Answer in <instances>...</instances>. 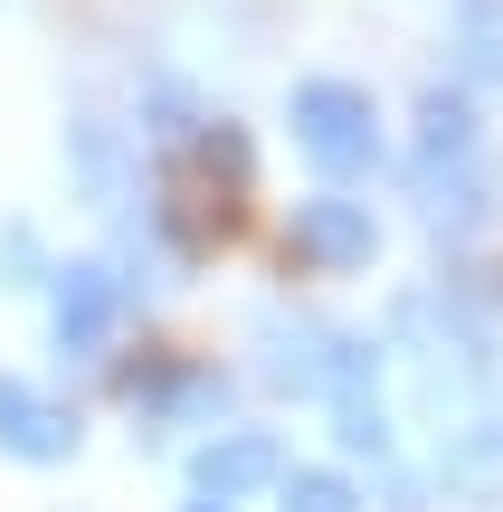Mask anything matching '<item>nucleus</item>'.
I'll return each instance as SVG.
<instances>
[{
  "label": "nucleus",
  "instance_id": "nucleus-1",
  "mask_svg": "<svg viewBox=\"0 0 503 512\" xmlns=\"http://www.w3.org/2000/svg\"><path fill=\"white\" fill-rule=\"evenodd\" d=\"M295 143L314 152V171H333V181L371 171V152H380V114H371V95L342 86V76L295 86Z\"/></svg>",
  "mask_w": 503,
  "mask_h": 512
},
{
  "label": "nucleus",
  "instance_id": "nucleus-2",
  "mask_svg": "<svg viewBox=\"0 0 503 512\" xmlns=\"http://www.w3.org/2000/svg\"><path fill=\"white\" fill-rule=\"evenodd\" d=\"M380 228L361 200H304L295 209V256H314V266H371Z\"/></svg>",
  "mask_w": 503,
  "mask_h": 512
},
{
  "label": "nucleus",
  "instance_id": "nucleus-3",
  "mask_svg": "<svg viewBox=\"0 0 503 512\" xmlns=\"http://www.w3.org/2000/svg\"><path fill=\"white\" fill-rule=\"evenodd\" d=\"M0 446L29 456V465H57V456H76V418L48 408L29 380H0Z\"/></svg>",
  "mask_w": 503,
  "mask_h": 512
},
{
  "label": "nucleus",
  "instance_id": "nucleus-4",
  "mask_svg": "<svg viewBox=\"0 0 503 512\" xmlns=\"http://www.w3.org/2000/svg\"><path fill=\"white\" fill-rule=\"evenodd\" d=\"M276 475H285L276 437H219V446L190 456V484H200L209 503H238V494H257V484H276Z\"/></svg>",
  "mask_w": 503,
  "mask_h": 512
},
{
  "label": "nucleus",
  "instance_id": "nucleus-5",
  "mask_svg": "<svg viewBox=\"0 0 503 512\" xmlns=\"http://www.w3.org/2000/svg\"><path fill=\"white\" fill-rule=\"evenodd\" d=\"M114 313H124V285H114L105 266H67L57 275V351H95L114 332Z\"/></svg>",
  "mask_w": 503,
  "mask_h": 512
},
{
  "label": "nucleus",
  "instance_id": "nucleus-6",
  "mask_svg": "<svg viewBox=\"0 0 503 512\" xmlns=\"http://www.w3.org/2000/svg\"><path fill=\"white\" fill-rule=\"evenodd\" d=\"M418 162H475L466 95H428V105H418Z\"/></svg>",
  "mask_w": 503,
  "mask_h": 512
},
{
  "label": "nucleus",
  "instance_id": "nucleus-7",
  "mask_svg": "<svg viewBox=\"0 0 503 512\" xmlns=\"http://www.w3.org/2000/svg\"><path fill=\"white\" fill-rule=\"evenodd\" d=\"M285 512H361L342 475H285Z\"/></svg>",
  "mask_w": 503,
  "mask_h": 512
},
{
  "label": "nucleus",
  "instance_id": "nucleus-8",
  "mask_svg": "<svg viewBox=\"0 0 503 512\" xmlns=\"http://www.w3.org/2000/svg\"><path fill=\"white\" fill-rule=\"evenodd\" d=\"M342 446H361V456H380V446H390V418H380V399H342Z\"/></svg>",
  "mask_w": 503,
  "mask_h": 512
},
{
  "label": "nucleus",
  "instance_id": "nucleus-9",
  "mask_svg": "<svg viewBox=\"0 0 503 512\" xmlns=\"http://www.w3.org/2000/svg\"><path fill=\"white\" fill-rule=\"evenodd\" d=\"M190 512H228V503H209V494H200V503H190Z\"/></svg>",
  "mask_w": 503,
  "mask_h": 512
}]
</instances>
